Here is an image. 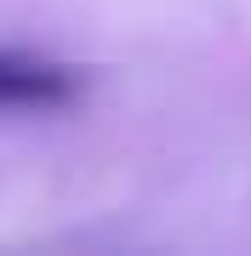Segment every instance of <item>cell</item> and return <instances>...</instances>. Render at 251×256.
<instances>
[{"label":"cell","mask_w":251,"mask_h":256,"mask_svg":"<svg viewBox=\"0 0 251 256\" xmlns=\"http://www.w3.org/2000/svg\"><path fill=\"white\" fill-rule=\"evenodd\" d=\"M75 92H80L75 68L0 46V108H57V102H75Z\"/></svg>","instance_id":"obj_1"}]
</instances>
